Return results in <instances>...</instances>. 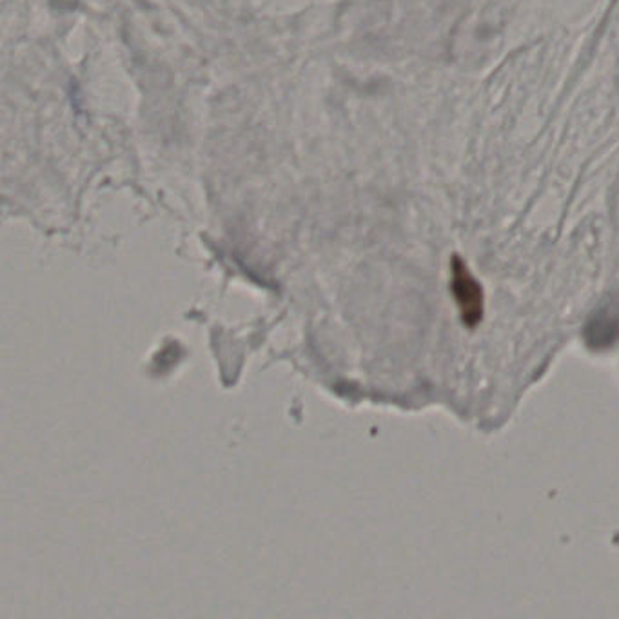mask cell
<instances>
[{"instance_id": "1", "label": "cell", "mask_w": 619, "mask_h": 619, "mask_svg": "<svg viewBox=\"0 0 619 619\" xmlns=\"http://www.w3.org/2000/svg\"><path fill=\"white\" fill-rule=\"evenodd\" d=\"M451 291L465 326H478L483 318V291L459 256L451 262Z\"/></svg>"}]
</instances>
